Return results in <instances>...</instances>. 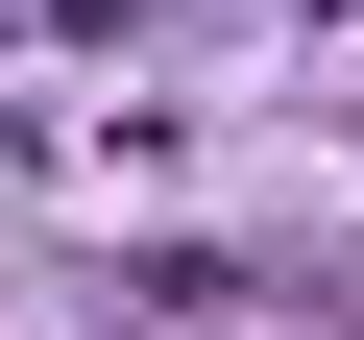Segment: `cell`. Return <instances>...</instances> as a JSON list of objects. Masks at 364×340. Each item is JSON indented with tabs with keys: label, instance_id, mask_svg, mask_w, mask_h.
I'll use <instances>...</instances> for the list:
<instances>
[{
	"label": "cell",
	"instance_id": "1",
	"mask_svg": "<svg viewBox=\"0 0 364 340\" xmlns=\"http://www.w3.org/2000/svg\"><path fill=\"white\" fill-rule=\"evenodd\" d=\"M316 25H340V0H316Z\"/></svg>",
	"mask_w": 364,
	"mask_h": 340
}]
</instances>
